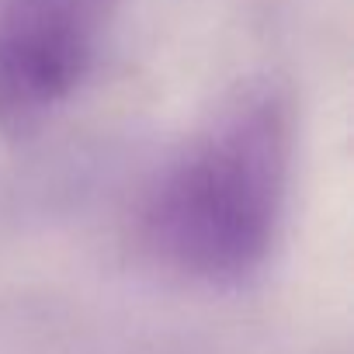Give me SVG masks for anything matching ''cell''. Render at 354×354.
<instances>
[{
  "instance_id": "obj_2",
  "label": "cell",
  "mask_w": 354,
  "mask_h": 354,
  "mask_svg": "<svg viewBox=\"0 0 354 354\" xmlns=\"http://www.w3.org/2000/svg\"><path fill=\"white\" fill-rule=\"evenodd\" d=\"M118 0H0V132L28 139L84 84Z\"/></svg>"
},
{
  "instance_id": "obj_1",
  "label": "cell",
  "mask_w": 354,
  "mask_h": 354,
  "mask_svg": "<svg viewBox=\"0 0 354 354\" xmlns=\"http://www.w3.org/2000/svg\"><path fill=\"white\" fill-rule=\"evenodd\" d=\"M292 146V104L274 84L230 94L149 188L139 212L146 254L202 285L254 278L285 223Z\"/></svg>"
}]
</instances>
